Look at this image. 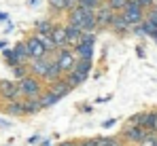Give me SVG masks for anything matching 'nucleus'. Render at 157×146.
Instances as JSON below:
<instances>
[{
    "label": "nucleus",
    "instance_id": "3",
    "mask_svg": "<svg viewBox=\"0 0 157 146\" xmlns=\"http://www.w3.org/2000/svg\"><path fill=\"white\" fill-rule=\"evenodd\" d=\"M53 59L59 64V68L64 70V74H68V72H72L75 70V66H77V62H78V57H77V53L72 51L70 47H66V49H57L55 53H53Z\"/></svg>",
    "mask_w": 157,
    "mask_h": 146
},
{
    "label": "nucleus",
    "instance_id": "10",
    "mask_svg": "<svg viewBox=\"0 0 157 146\" xmlns=\"http://www.w3.org/2000/svg\"><path fill=\"white\" fill-rule=\"evenodd\" d=\"M59 78H64V70L59 68V64L55 62V59H51V64H49V70H47V74L43 76V83L49 87V85H53L55 80H59Z\"/></svg>",
    "mask_w": 157,
    "mask_h": 146
},
{
    "label": "nucleus",
    "instance_id": "16",
    "mask_svg": "<svg viewBox=\"0 0 157 146\" xmlns=\"http://www.w3.org/2000/svg\"><path fill=\"white\" fill-rule=\"evenodd\" d=\"M47 89H51V91H53V93H55L57 97H66L68 93H70V91H72V87L66 83V78H59V80H55V83H53V85H49Z\"/></svg>",
    "mask_w": 157,
    "mask_h": 146
},
{
    "label": "nucleus",
    "instance_id": "42",
    "mask_svg": "<svg viewBox=\"0 0 157 146\" xmlns=\"http://www.w3.org/2000/svg\"><path fill=\"white\" fill-rule=\"evenodd\" d=\"M81 110H83V112H87V114H89V112H91V110H94V108H91V106H87V104H85V106H83V108H81Z\"/></svg>",
    "mask_w": 157,
    "mask_h": 146
},
{
    "label": "nucleus",
    "instance_id": "21",
    "mask_svg": "<svg viewBox=\"0 0 157 146\" xmlns=\"http://www.w3.org/2000/svg\"><path fill=\"white\" fill-rule=\"evenodd\" d=\"M72 51L77 53L78 59H94V45H83V43H78L77 47H72Z\"/></svg>",
    "mask_w": 157,
    "mask_h": 146
},
{
    "label": "nucleus",
    "instance_id": "13",
    "mask_svg": "<svg viewBox=\"0 0 157 146\" xmlns=\"http://www.w3.org/2000/svg\"><path fill=\"white\" fill-rule=\"evenodd\" d=\"M57 24L59 21H53V19H40V21L34 24V34H38V36H51Z\"/></svg>",
    "mask_w": 157,
    "mask_h": 146
},
{
    "label": "nucleus",
    "instance_id": "20",
    "mask_svg": "<svg viewBox=\"0 0 157 146\" xmlns=\"http://www.w3.org/2000/svg\"><path fill=\"white\" fill-rule=\"evenodd\" d=\"M47 4H49L51 15L55 17V19L66 15V0H47Z\"/></svg>",
    "mask_w": 157,
    "mask_h": 146
},
{
    "label": "nucleus",
    "instance_id": "19",
    "mask_svg": "<svg viewBox=\"0 0 157 146\" xmlns=\"http://www.w3.org/2000/svg\"><path fill=\"white\" fill-rule=\"evenodd\" d=\"M24 106H26V117H34L43 110V104L38 97H26L24 99Z\"/></svg>",
    "mask_w": 157,
    "mask_h": 146
},
{
    "label": "nucleus",
    "instance_id": "6",
    "mask_svg": "<svg viewBox=\"0 0 157 146\" xmlns=\"http://www.w3.org/2000/svg\"><path fill=\"white\" fill-rule=\"evenodd\" d=\"M26 45H28V51H30V57L32 59H38V57H45L49 51L45 47V43H43V38L38 36V34H32V36H28L26 38Z\"/></svg>",
    "mask_w": 157,
    "mask_h": 146
},
{
    "label": "nucleus",
    "instance_id": "2",
    "mask_svg": "<svg viewBox=\"0 0 157 146\" xmlns=\"http://www.w3.org/2000/svg\"><path fill=\"white\" fill-rule=\"evenodd\" d=\"M45 89H47V85L43 83V78H38L34 74H30V76L19 80V91H21L24 99L26 97H40L45 93Z\"/></svg>",
    "mask_w": 157,
    "mask_h": 146
},
{
    "label": "nucleus",
    "instance_id": "7",
    "mask_svg": "<svg viewBox=\"0 0 157 146\" xmlns=\"http://www.w3.org/2000/svg\"><path fill=\"white\" fill-rule=\"evenodd\" d=\"M113 17H115V11L106 4V0L96 9V21H98V28L100 30H108L110 24H113Z\"/></svg>",
    "mask_w": 157,
    "mask_h": 146
},
{
    "label": "nucleus",
    "instance_id": "18",
    "mask_svg": "<svg viewBox=\"0 0 157 146\" xmlns=\"http://www.w3.org/2000/svg\"><path fill=\"white\" fill-rule=\"evenodd\" d=\"M64 78H66V83L72 87V89H77V87H81L85 80H87V74H83V72H78V70H72V72H68V74H64Z\"/></svg>",
    "mask_w": 157,
    "mask_h": 146
},
{
    "label": "nucleus",
    "instance_id": "47",
    "mask_svg": "<svg viewBox=\"0 0 157 146\" xmlns=\"http://www.w3.org/2000/svg\"><path fill=\"white\" fill-rule=\"evenodd\" d=\"M155 43H157V40H155Z\"/></svg>",
    "mask_w": 157,
    "mask_h": 146
},
{
    "label": "nucleus",
    "instance_id": "30",
    "mask_svg": "<svg viewBox=\"0 0 157 146\" xmlns=\"http://www.w3.org/2000/svg\"><path fill=\"white\" fill-rule=\"evenodd\" d=\"M138 146H157V131H151Z\"/></svg>",
    "mask_w": 157,
    "mask_h": 146
},
{
    "label": "nucleus",
    "instance_id": "1",
    "mask_svg": "<svg viewBox=\"0 0 157 146\" xmlns=\"http://www.w3.org/2000/svg\"><path fill=\"white\" fill-rule=\"evenodd\" d=\"M149 133H151V131H149L147 127H142V125H132V123L128 121L121 127V133H119V136L123 138V142L128 146H138Z\"/></svg>",
    "mask_w": 157,
    "mask_h": 146
},
{
    "label": "nucleus",
    "instance_id": "40",
    "mask_svg": "<svg viewBox=\"0 0 157 146\" xmlns=\"http://www.w3.org/2000/svg\"><path fill=\"white\" fill-rule=\"evenodd\" d=\"M36 142H40V136H32V138L28 140V144H36Z\"/></svg>",
    "mask_w": 157,
    "mask_h": 146
},
{
    "label": "nucleus",
    "instance_id": "17",
    "mask_svg": "<svg viewBox=\"0 0 157 146\" xmlns=\"http://www.w3.org/2000/svg\"><path fill=\"white\" fill-rule=\"evenodd\" d=\"M81 30H83V32H100L98 21H96V11H87L85 19L81 21Z\"/></svg>",
    "mask_w": 157,
    "mask_h": 146
},
{
    "label": "nucleus",
    "instance_id": "37",
    "mask_svg": "<svg viewBox=\"0 0 157 146\" xmlns=\"http://www.w3.org/2000/svg\"><path fill=\"white\" fill-rule=\"evenodd\" d=\"M115 125H117V119H106V121L102 123L104 129H110V127H115Z\"/></svg>",
    "mask_w": 157,
    "mask_h": 146
},
{
    "label": "nucleus",
    "instance_id": "38",
    "mask_svg": "<svg viewBox=\"0 0 157 146\" xmlns=\"http://www.w3.org/2000/svg\"><path fill=\"white\" fill-rule=\"evenodd\" d=\"M57 146H78V140H66V142H59Z\"/></svg>",
    "mask_w": 157,
    "mask_h": 146
},
{
    "label": "nucleus",
    "instance_id": "24",
    "mask_svg": "<svg viewBox=\"0 0 157 146\" xmlns=\"http://www.w3.org/2000/svg\"><path fill=\"white\" fill-rule=\"evenodd\" d=\"M13 70V78L19 83L21 78H26V76H30V66L28 64H19V66H15V68H11Z\"/></svg>",
    "mask_w": 157,
    "mask_h": 146
},
{
    "label": "nucleus",
    "instance_id": "11",
    "mask_svg": "<svg viewBox=\"0 0 157 146\" xmlns=\"http://www.w3.org/2000/svg\"><path fill=\"white\" fill-rule=\"evenodd\" d=\"M4 114L9 117H26V106L24 99H13V102H4Z\"/></svg>",
    "mask_w": 157,
    "mask_h": 146
},
{
    "label": "nucleus",
    "instance_id": "45",
    "mask_svg": "<svg viewBox=\"0 0 157 146\" xmlns=\"http://www.w3.org/2000/svg\"><path fill=\"white\" fill-rule=\"evenodd\" d=\"M4 45H6V40H0V49H4Z\"/></svg>",
    "mask_w": 157,
    "mask_h": 146
},
{
    "label": "nucleus",
    "instance_id": "36",
    "mask_svg": "<svg viewBox=\"0 0 157 146\" xmlns=\"http://www.w3.org/2000/svg\"><path fill=\"white\" fill-rule=\"evenodd\" d=\"M138 4H140L144 11H149V9H153V6H155V0H138Z\"/></svg>",
    "mask_w": 157,
    "mask_h": 146
},
{
    "label": "nucleus",
    "instance_id": "4",
    "mask_svg": "<svg viewBox=\"0 0 157 146\" xmlns=\"http://www.w3.org/2000/svg\"><path fill=\"white\" fill-rule=\"evenodd\" d=\"M0 99L2 102L24 99L21 91H19V83L17 80H9V78H0Z\"/></svg>",
    "mask_w": 157,
    "mask_h": 146
},
{
    "label": "nucleus",
    "instance_id": "14",
    "mask_svg": "<svg viewBox=\"0 0 157 146\" xmlns=\"http://www.w3.org/2000/svg\"><path fill=\"white\" fill-rule=\"evenodd\" d=\"M64 25H66V34H68V43H70V49H72L75 45H78V43H81V36H83V30H81L78 25H75V24H66V21H64Z\"/></svg>",
    "mask_w": 157,
    "mask_h": 146
},
{
    "label": "nucleus",
    "instance_id": "33",
    "mask_svg": "<svg viewBox=\"0 0 157 146\" xmlns=\"http://www.w3.org/2000/svg\"><path fill=\"white\" fill-rule=\"evenodd\" d=\"M147 19L157 28V4L153 6V9H149V11H147Z\"/></svg>",
    "mask_w": 157,
    "mask_h": 146
},
{
    "label": "nucleus",
    "instance_id": "25",
    "mask_svg": "<svg viewBox=\"0 0 157 146\" xmlns=\"http://www.w3.org/2000/svg\"><path fill=\"white\" fill-rule=\"evenodd\" d=\"M2 57H4L6 66H11V68H15V66H19V64H21V59L15 55V51H13V49H11V51H4V53H2Z\"/></svg>",
    "mask_w": 157,
    "mask_h": 146
},
{
    "label": "nucleus",
    "instance_id": "29",
    "mask_svg": "<svg viewBox=\"0 0 157 146\" xmlns=\"http://www.w3.org/2000/svg\"><path fill=\"white\" fill-rule=\"evenodd\" d=\"M96 34H98V32H83L81 43H83V45H96ZM75 47H77V45H75Z\"/></svg>",
    "mask_w": 157,
    "mask_h": 146
},
{
    "label": "nucleus",
    "instance_id": "27",
    "mask_svg": "<svg viewBox=\"0 0 157 146\" xmlns=\"http://www.w3.org/2000/svg\"><path fill=\"white\" fill-rule=\"evenodd\" d=\"M155 121H157V110H147V119H144V125L149 131H155Z\"/></svg>",
    "mask_w": 157,
    "mask_h": 146
},
{
    "label": "nucleus",
    "instance_id": "31",
    "mask_svg": "<svg viewBox=\"0 0 157 146\" xmlns=\"http://www.w3.org/2000/svg\"><path fill=\"white\" fill-rule=\"evenodd\" d=\"M144 119H147V110L144 112H136L130 117V123L132 125H144Z\"/></svg>",
    "mask_w": 157,
    "mask_h": 146
},
{
    "label": "nucleus",
    "instance_id": "35",
    "mask_svg": "<svg viewBox=\"0 0 157 146\" xmlns=\"http://www.w3.org/2000/svg\"><path fill=\"white\" fill-rule=\"evenodd\" d=\"M106 146H128V144H125V142H123V138L119 136V138H110Z\"/></svg>",
    "mask_w": 157,
    "mask_h": 146
},
{
    "label": "nucleus",
    "instance_id": "5",
    "mask_svg": "<svg viewBox=\"0 0 157 146\" xmlns=\"http://www.w3.org/2000/svg\"><path fill=\"white\" fill-rule=\"evenodd\" d=\"M121 13L125 15V19H128L132 25L142 24V21H144V17H147V11L138 4V0H130V2H128V6H125Z\"/></svg>",
    "mask_w": 157,
    "mask_h": 146
},
{
    "label": "nucleus",
    "instance_id": "46",
    "mask_svg": "<svg viewBox=\"0 0 157 146\" xmlns=\"http://www.w3.org/2000/svg\"><path fill=\"white\" fill-rule=\"evenodd\" d=\"M155 131H157V121H155Z\"/></svg>",
    "mask_w": 157,
    "mask_h": 146
},
{
    "label": "nucleus",
    "instance_id": "34",
    "mask_svg": "<svg viewBox=\"0 0 157 146\" xmlns=\"http://www.w3.org/2000/svg\"><path fill=\"white\" fill-rule=\"evenodd\" d=\"M81 6V2L78 0H66V13H70V11H75Z\"/></svg>",
    "mask_w": 157,
    "mask_h": 146
},
{
    "label": "nucleus",
    "instance_id": "22",
    "mask_svg": "<svg viewBox=\"0 0 157 146\" xmlns=\"http://www.w3.org/2000/svg\"><path fill=\"white\" fill-rule=\"evenodd\" d=\"M38 99H40V104H43V110H45V108H53V106H55L62 97H57L51 89H45V93L38 97Z\"/></svg>",
    "mask_w": 157,
    "mask_h": 146
},
{
    "label": "nucleus",
    "instance_id": "41",
    "mask_svg": "<svg viewBox=\"0 0 157 146\" xmlns=\"http://www.w3.org/2000/svg\"><path fill=\"white\" fill-rule=\"evenodd\" d=\"M136 53H138V57H144V49L142 47H136Z\"/></svg>",
    "mask_w": 157,
    "mask_h": 146
},
{
    "label": "nucleus",
    "instance_id": "9",
    "mask_svg": "<svg viewBox=\"0 0 157 146\" xmlns=\"http://www.w3.org/2000/svg\"><path fill=\"white\" fill-rule=\"evenodd\" d=\"M108 30H113L115 34H128V32H132V24L125 19V15L123 13H115V17H113V24H110V28Z\"/></svg>",
    "mask_w": 157,
    "mask_h": 146
},
{
    "label": "nucleus",
    "instance_id": "39",
    "mask_svg": "<svg viewBox=\"0 0 157 146\" xmlns=\"http://www.w3.org/2000/svg\"><path fill=\"white\" fill-rule=\"evenodd\" d=\"M26 4L30 9H36V6H38V0H26Z\"/></svg>",
    "mask_w": 157,
    "mask_h": 146
},
{
    "label": "nucleus",
    "instance_id": "26",
    "mask_svg": "<svg viewBox=\"0 0 157 146\" xmlns=\"http://www.w3.org/2000/svg\"><path fill=\"white\" fill-rule=\"evenodd\" d=\"M110 138H91V140H78V146H106Z\"/></svg>",
    "mask_w": 157,
    "mask_h": 146
},
{
    "label": "nucleus",
    "instance_id": "8",
    "mask_svg": "<svg viewBox=\"0 0 157 146\" xmlns=\"http://www.w3.org/2000/svg\"><path fill=\"white\" fill-rule=\"evenodd\" d=\"M51 59H53L51 53H47L45 57H38V59H30V62H28V66H30V74H34V76L43 78V76L47 74V70H49Z\"/></svg>",
    "mask_w": 157,
    "mask_h": 146
},
{
    "label": "nucleus",
    "instance_id": "43",
    "mask_svg": "<svg viewBox=\"0 0 157 146\" xmlns=\"http://www.w3.org/2000/svg\"><path fill=\"white\" fill-rule=\"evenodd\" d=\"M9 17H6V13H0V21H6Z\"/></svg>",
    "mask_w": 157,
    "mask_h": 146
},
{
    "label": "nucleus",
    "instance_id": "15",
    "mask_svg": "<svg viewBox=\"0 0 157 146\" xmlns=\"http://www.w3.org/2000/svg\"><path fill=\"white\" fill-rule=\"evenodd\" d=\"M87 11H91V9H85V6H78L75 11H70V13H66V24H75L81 28V21L85 19V15H87Z\"/></svg>",
    "mask_w": 157,
    "mask_h": 146
},
{
    "label": "nucleus",
    "instance_id": "44",
    "mask_svg": "<svg viewBox=\"0 0 157 146\" xmlns=\"http://www.w3.org/2000/svg\"><path fill=\"white\" fill-rule=\"evenodd\" d=\"M40 144H43V146H51V140H43Z\"/></svg>",
    "mask_w": 157,
    "mask_h": 146
},
{
    "label": "nucleus",
    "instance_id": "23",
    "mask_svg": "<svg viewBox=\"0 0 157 146\" xmlns=\"http://www.w3.org/2000/svg\"><path fill=\"white\" fill-rule=\"evenodd\" d=\"M13 51H15V55L21 59V64H28L32 57H30V51H28V45H26V40H19L15 47H13Z\"/></svg>",
    "mask_w": 157,
    "mask_h": 146
},
{
    "label": "nucleus",
    "instance_id": "12",
    "mask_svg": "<svg viewBox=\"0 0 157 146\" xmlns=\"http://www.w3.org/2000/svg\"><path fill=\"white\" fill-rule=\"evenodd\" d=\"M51 38H53V43H55V47H57V49L70 47V43H68V34H66V25H64V24H57V25H55Z\"/></svg>",
    "mask_w": 157,
    "mask_h": 146
},
{
    "label": "nucleus",
    "instance_id": "28",
    "mask_svg": "<svg viewBox=\"0 0 157 146\" xmlns=\"http://www.w3.org/2000/svg\"><path fill=\"white\" fill-rule=\"evenodd\" d=\"M75 70H78V72H83V74H91V59H78L77 62V66H75Z\"/></svg>",
    "mask_w": 157,
    "mask_h": 146
},
{
    "label": "nucleus",
    "instance_id": "32",
    "mask_svg": "<svg viewBox=\"0 0 157 146\" xmlns=\"http://www.w3.org/2000/svg\"><path fill=\"white\" fill-rule=\"evenodd\" d=\"M81 2V6H85V9H91V11H96L104 0H78Z\"/></svg>",
    "mask_w": 157,
    "mask_h": 146
}]
</instances>
